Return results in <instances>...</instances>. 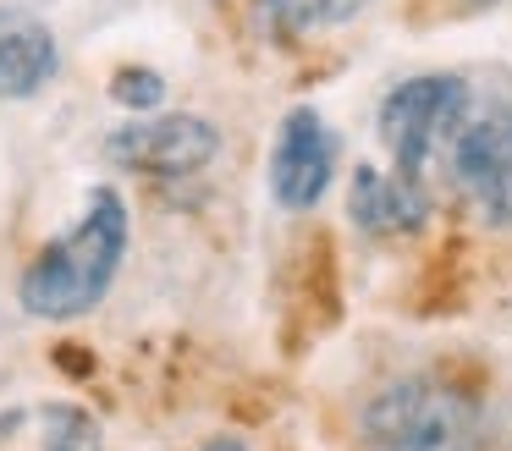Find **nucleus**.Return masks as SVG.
<instances>
[{
    "label": "nucleus",
    "mask_w": 512,
    "mask_h": 451,
    "mask_svg": "<svg viewBox=\"0 0 512 451\" xmlns=\"http://www.w3.org/2000/svg\"><path fill=\"white\" fill-rule=\"evenodd\" d=\"M127 237H133V226H127L122 193L116 187H89V204H83L78 226L50 237L28 259L23 281H17L23 314L50 319V325L94 314L105 303V292H111V281L122 275Z\"/></svg>",
    "instance_id": "nucleus-1"
},
{
    "label": "nucleus",
    "mask_w": 512,
    "mask_h": 451,
    "mask_svg": "<svg viewBox=\"0 0 512 451\" xmlns=\"http://www.w3.org/2000/svg\"><path fill=\"white\" fill-rule=\"evenodd\" d=\"M364 451H485L479 402L435 374H402L364 407Z\"/></svg>",
    "instance_id": "nucleus-2"
},
{
    "label": "nucleus",
    "mask_w": 512,
    "mask_h": 451,
    "mask_svg": "<svg viewBox=\"0 0 512 451\" xmlns=\"http://www.w3.org/2000/svg\"><path fill=\"white\" fill-rule=\"evenodd\" d=\"M463 121H468V83L452 72L408 77L380 99V143L391 149L397 171L413 176V182L424 176L430 154L457 138Z\"/></svg>",
    "instance_id": "nucleus-3"
},
{
    "label": "nucleus",
    "mask_w": 512,
    "mask_h": 451,
    "mask_svg": "<svg viewBox=\"0 0 512 451\" xmlns=\"http://www.w3.org/2000/svg\"><path fill=\"white\" fill-rule=\"evenodd\" d=\"M452 182L485 226H512V105L490 99L452 138Z\"/></svg>",
    "instance_id": "nucleus-4"
},
{
    "label": "nucleus",
    "mask_w": 512,
    "mask_h": 451,
    "mask_svg": "<svg viewBox=\"0 0 512 451\" xmlns=\"http://www.w3.org/2000/svg\"><path fill=\"white\" fill-rule=\"evenodd\" d=\"M215 149H221V132L204 116H193V110H166V116H149V121H122V127L105 138L111 165H127V171H144V176H193L215 160Z\"/></svg>",
    "instance_id": "nucleus-5"
},
{
    "label": "nucleus",
    "mask_w": 512,
    "mask_h": 451,
    "mask_svg": "<svg viewBox=\"0 0 512 451\" xmlns=\"http://www.w3.org/2000/svg\"><path fill=\"white\" fill-rule=\"evenodd\" d=\"M331 176H336V138L320 121V110L309 105L287 110L276 149H270V198L281 209H292V215H303V209H314L325 198Z\"/></svg>",
    "instance_id": "nucleus-6"
},
{
    "label": "nucleus",
    "mask_w": 512,
    "mask_h": 451,
    "mask_svg": "<svg viewBox=\"0 0 512 451\" xmlns=\"http://www.w3.org/2000/svg\"><path fill=\"white\" fill-rule=\"evenodd\" d=\"M353 220L369 237H408L430 220V198L413 176L402 171H380V165H358L353 171V193H347Z\"/></svg>",
    "instance_id": "nucleus-7"
},
{
    "label": "nucleus",
    "mask_w": 512,
    "mask_h": 451,
    "mask_svg": "<svg viewBox=\"0 0 512 451\" xmlns=\"http://www.w3.org/2000/svg\"><path fill=\"white\" fill-rule=\"evenodd\" d=\"M56 33L23 11H0V99H28L56 77Z\"/></svg>",
    "instance_id": "nucleus-8"
},
{
    "label": "nucleus",
    "mask_w": 512,
    "mask_h": 451,
    "mask_svg": "<svg viewBox=\"0 0 512 451\" xmlns=\"http://www.w3.org/2000/svg\"><path fill=\"white\" fill-rule=\"evenodd\" d=\"M45 451H100V424L78 402L45 407Z\"/></svg>",
    "instance_id": "nucleus-9"
},
{
    "label": "nucleus",
    "mask_w": 512,
    "mask_h": 451,
    "mask_svg": "<svg viewBox=\"0 0 512 451\" xmlns=\"http://www.w3.org/2000/svg\"><path fill=\"white\" fill-rule=\"evenodd\" d=\"M111 99L122 110H155L160 99H166V77L160 72H149V66H122V72L111 77Z\"/></svg>",
    "instance_id": "nucleus-10"
},
{
    "label": "nucleus",
    "mask_w": 512,
    "mask_h": 451,
    "mask_svg": "<svg viewBox=\"0 0 512 451\" xmlns=\"http://www.w3.org/2000/svg\"><path fill=\"white\" fill-rule=\"evenodd\" d=\"M369 0H309V6H298V28L303 22H347L353 11H364Z\"/></svg>",
    "instance_id": "nucleus-11"
},
{
    "label": "nucleus",
    "mask_w": 512,
    "mask_h": 451,
    "mask_svg": "<svg viewBox=\"0 0 512 451\" xmlns=\"http://www.w3.org/2000/svg\"><path fill=\"white\" fill-rule=\"evenodd\" d=\"M204 451H243V440H237V435H215V440H204Z\"/></svg>",
    "instance_id": "nucleus-12"
},
{
    "label": "nucleus",
    "mask_w": 512,
    "mask_h": 451,
    "mask_svg": "<svg viewBox=\"0 0 512 451\" xmlns=\"http://www.w3.org/2000/svg\"><path fill=\"white\" fill-rule=\"evenodd\" d=\"M12 424H17V413H0V440L12 435Z\"/></svg>",
    "instance_id": "nucleus-13"
},
{
    "label": "nucleus",
    "mask_w": 512,
    "mask_h": 451,
    "mask_svg": "<svg viewBox=\"0 0 512 451\" xmlns=\"http://www.w3.org/2000/svg\"><path fill=\"white\" fill-rule=\"evenodd\" d=\"M468 6H490V0H468Z\"/></svg>",
    "instance_id": "nucleus-14"
}]
</instances>
